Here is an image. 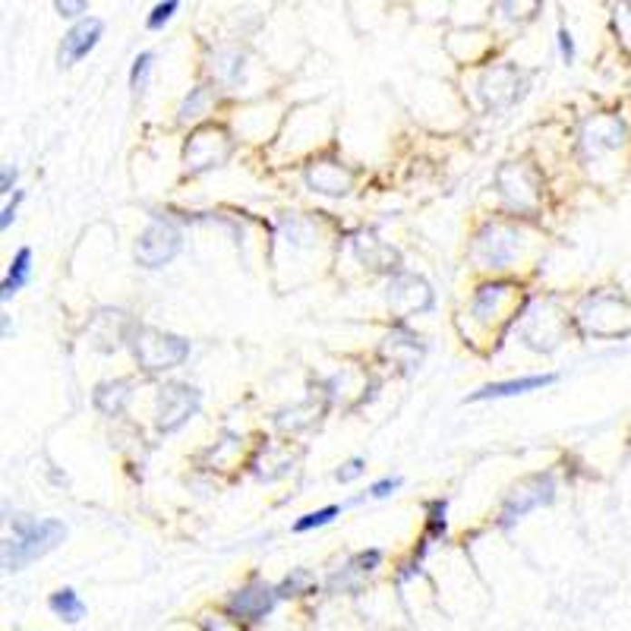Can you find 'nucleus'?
Listing matches in <instances>:
<instances>
[{
    "instance_id": "7ed1b4c3",
    "label": "nucleus",
    "mask_w": 631,
    "mask_h": 631,
    "mask_svg": "<svg viewBox=\"0 0 631 631\" xmlns=\"http://www.w3.org/2000/svg\"><path fill=\"white\" fill-rule=\"evenodd\" d=\"M181 250V231L168 222H155L143 231V237L136 241V259L145 269H158V265L171 262Z\"/></svg>"
},
{
    "instance_id": "423d86ee",
    "label": "nucleus",
    "mask_w": 631,
    "mask_h": 631,
    "mask_svg": "<svg viewBox=\"0 0 631 631\" xmlns=\"http://www.w3.org/2000/svg\"><path fill=\"white\" fill-rule=\"evenodd\" d=\"M196 391L187 385H168L158 398V429H164V433L177 429L196 410Z\"/></svg>"
},
{
    "instance_id": "a211bd4d",
    "label": "nucleus",
    "mask_w": 631,
    "mask_h": 631,
    "mask_svg": "<svg viewBox=\"0 0 631 631\" xmlns=\"http://www.w3.org/2000/svg\"><path fill=\"white\" fill-rule=\"evenodd\" d=\"M360 474H363V461H360V458H350V461L344 464L341 470H338V480H341V483H350L354 477H360Z\"/></svg>"
},
{
    "instance_id": "ddd939ff",
    "label": "nucleus",
    "mask_w": 631,
    "mask_h": 631,
    "mask_svg": "<svg viewBox=\"0 0 631 631\" xmlns=\"http://www.w3.org/2000/svg\"><path fill=\"white\" fill-rule=\"evenodd\" d=\"M149 70H152V54H149V51H143V54L133 61V70H130V89L133 92H143L145 89Z\"/></svg>"
},
{
    "instance_id": "4468645a",
    "label": "nucleus",
    "mask_w": 631,
    "mask_h": 631,
    "mask_svg": "<svg viewBox=\"0 0 631 631\" xmlns=\"http://www.w3.org/2000/svg\"><path fill=\"white\" fill-rule=\"evenodd\" d=\"M307 584H310V575L307 571H294V577H284V584L278 587V596H297V594H303L307 590Z\"/></svg>"
},
{
    "instance_id": "1a4fd4ad",
    "label": "nucleus",
    "mask_w": 631,
    "mask_h": 631,
    "mask_svg": "<svg viewBox=\"0 0 631 631\" xmlns=\"http://www.w3.org/2000/svg\"><path fill=\"white\" fill-rule=\"evenodd\" d=\"M48 609H51V613H54L61 622H66V626H76V622L85 616V603L79 600V594H76L73 587L54 590V594L48 596Z\"/></svg>"
},
{
    "instance_id": "20e7f679",
    "label": "nucleus",
    "mask_w": 631,
    "mask_h": 631,
    "mask_svg": "<svg viewBox=\"0 0 631 631\" xmlns=\"http://www.w3.org/2000/svg\"><path fill=\"white\" fill-rule=\"evenodd\" d=\"M278 603V587H269L262 581H250L241 590H234L228 600V616L243 622H262L265 616L275 609Z\"/></svg>"
},
{
    "instance_id": "412c9836",
    "label": "nucleus",
    "mask_w": 631,
    "mask_h": 631,
    "mask_svg": "<svg viewBox=\"0 0 631 631\" xmlns=\"http://www.w3.org/2000/svg\"><path fill=\"white\" fill-rule=\"evenodd\" d=\"M559 48H562V57H566L568 64L575 61V42H571V35H568L566 29L559 32Z\"/></svg>"
},
{
    "instance_id": "6e6552de",
    "label": "nucleus",
    "mask_w": 631,
    "mask_h": 631,
    "mask_svg": "<svg viewBox=\"0 0 631 631\" xmlns=\"http://www.w3.org/2000/svg\"><path fill=\"white\" fill-rule=\"evenodd\" d=\"M556 373H543V376H521V379H508V382H489L483 385L480 391L470 395V401H489V398H511V395H524V391L534 389H547V385L556 382Z\"/></svg>"
},
{
    "instance_id": "2eb2a0df",
    "label": "nucleus",
    "mask_w": 631,
    "mask_h": 631,
    "mask_svg": "<svg viewBox=\"0 0 631 631\" xmlns=\"http://www.w3.org/2000/svg\"><path fill=\"white\" fill-rule=\"evenodd\" d=\"M177 13V4L174 0H168V4H158L155 10H152V16L145 19V25H149V29H162L164 23H168L171 16H174Z\"/></svg>"
},
{
    "instance_id": "f03ea898",
    "label": "nucleus",
    "mask_w": 631,
    "mask_h": 631,
    "mask_svg": "<svg viewBox=\"0 0 631 631\" xmlns=\"http://www.w3.org/2000/svg\"><path fill=\"white\" fill-rule=\"evenodd\" d=\"M133 350H136L139 363H143L145 370H168L190 354V344L183 341V338L143 329L136 335V341H133Z\"/></svg>"
},
{
    "instance_id": "39448f33",
    "label": "nucleus",
    "mask_w": 631,
    "mask_h": 631,
    "mask_svg": "<svg viewBox=\"0 0 631 631\" xmlns=\"http://www.w3.org/2000/svg\"><path fill=\"white\" fill-rule=\"evenodd\" d=\"M549 499H553V477L549 474L547 477H530V480H524L521 487L508 496L505 511H502V524H511L515 518L527 515L530 508H537V505H543Z\"/></svg>"
},
{
    "instance_id": "0eeeda50",
    "label": "nucleus",
    "mask_w": 631,
    "mask_h": 631,
    "mask_svg": "<svg viewBox=\"0 0 631 631\" xmlns=\"http://www.w3.org/2000/svg\"><path fill=\"white\" fill-rule=\"evenodd\" d=\"M102 32H104V25H102V19H95V16H89V19H83V23L73 25L61 42V54H57L61 66H73L76 61H83V57L98 44Z\"/></svg>"
},
{
    "instance_id": "9d476101",
    "label": "nucleus",
    "mask_w": 631,
    "mask_h": 631,
    "mask_svg": "<svg viewBox=\"0 0 631 631\" xmlns=\"http://www.w3.org/2000/svg\"><path fill=\"white\" fill-rule=\"evenodd\" d=\"M310 183H313L319 192H329V196H344V192H348L350 177L341 174V168H338V164H316V168L310 171Z\"/></svg>"
},
{
    "instance_id": "9b49d317",
    "label": "nucleus",
    "mask_w": 631,
    "mask_h": 631,
    "mask_svg": "<svg viewBox=\"0 0 631 631\" xmlns=\"http://www.w3.org/2000/svg\"><path fill=\"white\" fill-rule=\"evenodd\" d=\"M29 271H32V250L23 247L16 256H13L10 271H6L4 284H0V297H4V301H10V297L16 294L25 281H29Z\"/></svg>"
},
{
    "instance_id": "f257e3e1",
    "label": "nucleus",
    "mask_w": 631,
    "mask_h": 631,
    "mask_svg": "<svg viewBox=\"0 0 631 631\" xmlns=\"http://www.w3.org/2000/svg\"><path fill=\"white\" fill-rule=\"evenodd\" d=\"M13 530L16 537L4 543V568L19 571L29 562H35L38 556H44L48 549H54L64 540V524L61 521H29L25 515L13 518Z\"/></svg>"
},
{
    "instance_id": "5701e85b",
    "label": "nucleus",
    "mask_w": 631,
    "mask_h": 631,
    "mask_svg": "<svg viewBox=\"0 0 631 631\" xmlns=\"http://www.w3.org/2000/svg\"><path fill=\"white\" fill-rule=\"evenodd\" d=\"M13 183H16V171H13V168H4V174H0V192H10Z\"/></svg>"
},
{
    "instance_id": "f8f14e48",
    "label": "nucleus",
    "mask_w": 631,
    "mask_h": 631,
    "mask_svg": "<svg viewBox=\"0 0 631 631\" xmlns=\"http://www.w3.org/2000/svg\"><path fill=\"white\" fill-rule=\"evenodd\" d=\"M338 511H341V508H338V505H325V508L310 511V515L297 518V521H294V534H307V530L325 527V524H329V521H335Z\"/></svg>"
},
{
    "instance_id": "6ab92c4d",
    "label": "nucleus",
    "mask_w": 631,
    "mask_h": 631,
    "mask_svg": "<svg viewBox=\"0 0 631 631\" xmlns=\"http://www.w3.org/2000/svg\"><path fill=\"white\" fill-rule=\"evenodd\" d=\"M202 102H205V92L196 89V92H192V102L187 98V102H183V108H181V117H183V121H187V117H196V111H199V104H202Z\"/></svg>"
},
{
    "instance_id": "f3484780",
    "label": "nucleus",
    "mask_w": 631,
    "mask_h": 631,
    "mask_svg": "<svg viewBox=\"0 0 631 631\" xmlns=\"http://www.w3.org/2000/svg\"><path fill=\"white\" fill-rule=\"evenodd\" d=\"M398 487H401V477H385V480H376L373 487H370V496H373V499H385V496H391Z\"/></svg>"
},
{
    "instance_id": "dca6fc26",
    "label": "nucleus",
    "mask_w": 631,
    "mask_h": 631,
    "mask_svg": "<svg viewBox=\"0 0 631 631\" xmlns=\"http://www.w3.org/2000/svg\"><path fill=\"white\" fill-rule=\"evenodd\" d=\"M429 534H433V537L445 534V502L429 505Z\"/></svg>"
},
{
    "instance_id": "aec40b11",
    "label": "nucleus",
    "mask_w": 631,
    "mask_h": 631,
    "mask_svg": "<svg viewBox=\"0 0 631 631\" xmlns=\"http://www.w3.org/2000/svg\"><path fill=\"white\" fill-rule=\"evenodd\" d=\"M54 10L61 13V16H79V13H85L89 6H85L83 0H79V4H70V0H57Z\"/></svg>"
},
{
    "instance_id": "4be33fe9",
    "label": "nucleus",
    "mask_w": 631,
    "mask_h": 631,
    "mask_svg": "<svg viewBox=\"0 0 631 631\" xmlns=\"http://www.w3.org/2000/svg\"><path fill=\"white\" fill-rule=\"evenodd\" d=\"M19 199H23V192H16V196H13V202L4 209V218H0V228H10V224H13V218H16V205H19Z\"/></svg>"
}]
</instances>
